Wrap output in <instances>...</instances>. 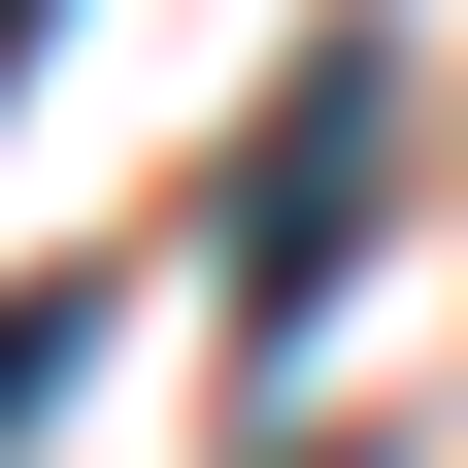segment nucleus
<instances>
[{"mask_svg": "<svg viewBox=\"0 0 468 468\" xmlns=\"http://www.w3.org/2000/svg\"><path fill=\"white\" fill-rule=\"evenodd\" d=\"M368 201H401V68H368V34H302L268 134H234V335H302L335 268H368Z\"/></svg>", "mask_w": 468, "mask_h": 468, "instance_id": "nucleus-1", "label": "nucleus"}, {"mask_svg": "<svg viewBox=\"0 0 468 468\" xmlns=\"http://www.w3.org/2000/svg\"><path fill=\"white\" fill-rule=\"evenodd\" d=\"M34 401H101V268H68V302H0V435H34Z\"/></svg>", "mask_w": 468, "mask_h": 468, "instance_id": "nucleus-2", "label": "nucleus"}, {"mask_svg": "<svg viewBox=\"0 0 468 468\" xmlns=\"http://www.w3.org/2000/svg\"><path fill=\"white\" fill-rule=\"evenodd\" d=\"M0 68H34V0H0Z\"/></svg>", "mask_w": 468, "mask_h": 468, "instance_id": "nucleus-3", "label": "nucleus"}]
</instances>
